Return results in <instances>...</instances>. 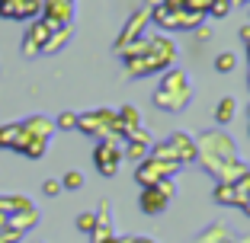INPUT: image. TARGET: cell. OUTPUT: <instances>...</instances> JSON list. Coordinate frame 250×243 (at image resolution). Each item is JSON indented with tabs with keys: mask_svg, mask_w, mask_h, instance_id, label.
<instances>
[{
	"mask_svg": "<svg viewBox=\"0 0 250 243\" xmlns=\"http://www.w3.org/2000/svg\"><path fill=\"white\" fill-rule=\"evenodd\" d=\"M196 160L212 173L218 183H234L247 173L241 160H237L234 141L228 138L225 131H202L196 141Z\"/></svg>",
	"mask_w": 250,
	"mask_h": 243,
	"instance_id": "6da1fadb",
	"label": "cell"
},
{
	"mask_svg": "<svg viewBox=\"0 0 250 243\" xmlns=\"http://www.w3.org/2000/svg\"><path fill=\"white\" fill-rule=\"evenodd\" d=\"M173 61H177V42L167 38L164 32H154V36H147V52L145 55L125 61V74H128V77L164 74V71L173 67Z\"/></svg>",
	"mask_w": 250,
	"mask_h": 243,
	"instance_id": "7a4b0ae2",
	"label": "cell"
},
{
	"mask_svg": "<svg viewBox=\"0 0 250 243\" xmlns=\"http://www.w3.org/2000/svg\"><path fill=\"white\" fill-rule=\"evenodd\" d=\"M192 99V80L183 67H170L164 71L161 83L154 90V106L157 109H167V112H183Z\"/></svg>",
	"mask_w": 250,
	"mask_h": 243,
	"instance_id": "3957f363",
	"label": "cell"
},
{
	"mask_svg": "<svg viewBox=\"0 0 250 243\" xmlns=\"http://www.w3.org/2000/svg\"><path fill=\"white\" fill-rule=\"evenodd\" d=\"M177 173H180L177 163H164V160L147 157V160H141L138 167H135V183H138L141 189H151V186L164 183V179H173Z\"/></svg>",
	"mask_w": 250,
	"mask_h": 243,
	"instance_id": "277c9868",
	"label": "cell"
},
{
	"mask_svg": "<svg viewBox=\"0 0 250 243\" xmlns=\"http://www.w3.org/2000/svg\"><path fill=\"white\" fill-rule=\"evenodd\" d=\"M173 192H177V186H173V179H164V183L151 186V189L141 192V199H138V208L145 214H151V218H157V214L167 211L170 199H173Z\"/></svg>",
	"mask_w": 250,
	"mask_h": 243,
	"instance_id": "5b68a950",
	"label": "cell"
},
{
	"mask_svg": "<svg viewBox=\"0 0 250 243\" xmlns=\"http://www.w3.org/2000/svg\"><path fill=\"white\" fill-rule=\"evenodd\" d=\"M93 163L100 169V176H116L119 173V163H122V148H119V141H100L93 148Z\"/></svg>",
	"mask_w": 250,
	"mask_h": 243,
	"instance_id": "8992f818",
	"label": "cell"
},
{
	"mask_svg": "<svg viewBox=\"0 0 250 243\" xmlns=\"http://www.w3.org/2000/svg\"><path fill=\"white\" fill-rule=\"evenodd\" d=\"M52 32H55L52 22H45L42 16H39V19H32L29 29H26V36H22V55H26V58L42 55V48H45V42L52 38Z\"/></svg>",
	"mask_w": 250,
	"mask_h": 243,
	"instance_id": "52a82bcc",
	"label": "cell"
},
{
	"mask_svg": "<svg viewBox=\"0 0 250 243\" xmlns=\"http://www.w3.org/2000/svg\"><path fill=\"white\" fill-rule=\"evenodd\" d=\"M147 22H151V7H138L132 16H128V22L122 26V32H119V38H116V52H122L125 45H132L135 38H141V29H145Z\"/></svg>",
	"mask_w": 250,
	"mask_h": 243,
	"instance_id": "ba28073f",
	"label": "cell"
},
{
	"mask_svg": "<svg viewBox=\"0 0 250 243\" xmlns=\"http://www.w3.org/2000/svg\"><path fill=\"white\" fill-rule=\"evenodd\" d=\"M74 3L77 0H42V19L52 22L55 29H61V26H71L74 19Z\"/></svg>",
	"mask_w": 250,
	"mask_h": 243,
	"instance_id": "9c48e42d",
	"label": "cell"
},
{
	"mask_svg": "<svg viewBox=\"0 0 250 243\" xmlns=\"http://www.w3.org/2000/svg\"><path fill=\"white\" fill-rule=\"evenodd\" d=\"M42 0H0V16L3 19H39Z\"/></svg>",
	"mask_w": 250,
	"mask_h": 243,
	"instance_id": "30bf717a",
	"label": "cell"
},
{
	"mask_svg": "<svg viewBox=\"0 0 250 243\" xmlns=\"http://www.w3.org/2000/svg\"><path fill=\"white\" fill-rule=\"evenodd\" d=\"M167 141H170V148L177 150L180 167H183V163H192V160H196V141H192L186 131H173Z\"/></svg>",
	"mask_w": 250,
	"mask_h": 243,
	"instance_id": "8fae6325",
	"label": "cell"
},
{
	"mask_svg": "<svg viewBox=\"0 0 250 243\" xmlns=\"http://www.w3.org/2000/svg\"><path fill=\"white\" fill-rule=\"evenodd\" d=\"M96 224H93V243H103L112 237V224H109V202H100V208H96Z\"/></svg>",
	"mask_w": 250,
	"mask_h": 243,
	"instance_id": "7c38bea8",
	"label": "cell"
},
{
	"mask_svg": "<svg viewBox=\"0 0 250 243\" xmlns=\"http://www.w3.org/2000/svg\"><path fill=\"white\" fill-rule=\"evenodd\" d=\"M45 150H48V141L36 138V134H26V128H22V144H20L16 154L29 157V160H39V157H45Z\"/></svg>",
	"mask_w": 250,
	"mask_h": 243,
	"instance_id": "4fadbf2b",
	"label": "cell"
},
{
	"mask_svg": "<svg viewBox=\"0 0 250 243\" xmlns=\"http://www.w3.org/2000/svg\"><path fill=\"white\" fill-rule=\"evenodd\" d=\"M20 144H22V122L0 125V148L3 150H20Z\"/></svg>",
	"mask_w": 250,
	"mask_h": 243,
	"instance_id": "5bb4252c",
	"label": "cell"
},
{
	"mask_svg": "<svg viewBox=\"0 0 250 243\" xmlns=\"http://www.w3.org/2000/svg\"><path fill=\"white\" fill-rule=\"evenodd\" d=\"M22 128H26V134H36V138H45V141H52V134H55V122H52V118H45V115L26 118Z\"/></svg>",
	"mask_w": 250,
	"mask_h": 243,
	"instance_id": "9a60e30c",
	"label": "cell"
},
{
	"mask_svg": "<svg viewBox=\"0 0 250 243\" xmlns=\"http://www.w3.org/2000/svg\"><path fill=\"white\" fill-rule=\"evenodd\" d=\"M231 189H234V208H241L244 214H250V169L241 179L231 183Z\"/></svg>",
	"mask_w": 250,
	"mask_h": 243,
	"instance_id": "2e32d148",
	"label": "cell"
},
{
	"mask_svg": "<svg viewBox=\"0 0 250 243\" xmlns=\"http://www.w3.org/2000/svg\"><path fill=\"white\" fill-rule=\"evenodd\" d=\"M32 211V202L22 199V195H0V214L3 218H13V214Z\"/></svg>",
	"mask_w": 250,
	"mask_h": 243,
	"instance_id": "e0dca14e",
	"label": "cell"
},
{
	"mask_svg": "<svg viewBox=\"0 0 250 243\" xmlns=\"http://www.w3.org/2000/svg\"><path fill=\"white\" fill-rule=\"evenodd\" d=\"M71 26H61V29H55L52 32V38H48V42H45V48H42V55H58L61 48H64L67 42H71Z\"/></svg>",
	"mask_w": 250,
	"mask_h": 243,
	"instance_id": "ac0fdd59",
	"label": "cell"
},
{
	"mask_svg": "<svg viewBox=\"0 0 250 243\" xmlns=\"http://www.w3.org/2000/svg\"><path fill=\"white\" fill-rule=\"evenodd\" d=\"M237 112V99L234 96H225V99H218V106H215V122L218 125H228L231 118H234Z\"/></svg>",
	"mask_w": 250,
	"mask_h": 243,
	"instance_id": "d6986e66",
	"label": "cell"
},
{
	"mask_svg": "<svg viewBox=\"0 0 250 243\" xmlns=\"http://www.w3.org/2000/svg\"><path fill=\"white\" fill-rule=\"evenodd\" d=\"M116 115H119V125H122V138H125V128H138L141 125V112L135 109V106H122Z\"/></svg>",
	"mask_w": 250,
	"mask_h": 243,
	"instance_id": "ffe728a7",
	"label": "cell"
},
{
	"mask_svg": "<svg viewBox=\"0 0 250 243\" xmlns=\"http://www.w3.org/2000/svg\"><path fill=\"white\" fill-rule=\"evenodd\" d=\"M125 157H128V160H135V163L147 160V157H151V144H141V141H128V148H125Z\"/></svg>",
	"mask_w": 250,
	"mask_h": 243,
	"instance_id": "44dd1931",
	"label": "cell"
},
{
	"mask_svg": "<svg viewBox=\"0 0 250 243\" xmlns=\"http://www.w3.org/2000/svg\"><path fill=\"white\" fill-rule=\"evenodd\" d=\"M234 67H237V55L234 52H221L218 58H215V71H218V74H231Z\"/></svg>",
	"mask_w": 250,
	"mask_h": 243,
	"instance_id": "7402d4cb",
	"label": "cell"
},
{
	"mask_svg": "<svg viewBox=\"0 0 250 243\" xmlns=\"http://www.w3.org/2000/svg\"><path fill=\"white\" fill-rule=\"evenodd\" d=\"M212 199L218 202V205H231V208H234V189H231V183H218Z\"/></svg>",
	"mask_w": 250,
	"mask_h": 243,
	"instance_id": "603a6c76",
	"label": "cell"
},
{
	"mask_svg": "<svg viewBox=\"0 0 250 243\" xmlns=\"http://www.w3.org/2000/svg\"><path fill=\"white\" fill-rule=\"evenodd\" d=\"M231 7H234L231 0H212V3H208V13H206V16H215V19H225V16L231 13Z\"/></svg>",
	"mask_w": 250,
	"mask_h": 243,
	"instance_id": "cb8c5ba5",
	"label": "cell"
},
{
	"mask_svg": "<svg viewBox=\"0 0 250 243\" xmlns=\"http://www.w3.org/2000/svg\"><path fill=\"white\" fill-rule=\"evenodd\" d=\"M83 186V176L77 173V169H71V173H64V179H61V189L64 192H77Z\"/></svg>",
	"mask_w": 250,
	"mask_h": 243,
	"instance_id": "d4e9b609",
	"label": "cell"
},
{
	"mask_svg": "<svg viewBox=\"0 0 250 243\" xmlns=\"http://www.w3.org/2000/svg\"><path fill=\"white\" fill-rule=\"evenodd\" d=\"M55 128H61V131H74V128H77V112H61V115L55 118Z\"/></svg>",
	"mask_w": 250,
	"mask_h": 243,
	"instance_id": "484cf974",
	"label": "cell"
},
{
	"mask_svg": "<svg viewBox=\"0 0 250 243\" xmlns=\"http://www.w3.org/2000/svg\"><path fill=\"white\" fill-rule=\"evenodd\" d=\"M93 224H96V214L93 211L77 214V230H81V234H93Z\"/></svg>",
	"mask_w": 250,
	"mask_h": 243,
	"instance_id": "4316f807",
	"label": "cell"
},
{
	"mask_svg": "<svg viewBox=\"0 0 250 243\" xmlns=\"http://www.w3.org/2000/svg\"><path fill=\"white\" fill-rule=\"evenodd\" d=\"M42 192L48 195V199L61 195V192H64V189H61V179H45V183H42Z\"/></svg>",
	"mask_w": 250,
	"mask_h": 243,
	"instance_id": "83f0119b",
	"label": "cell"
},
{
	"mask_svg": "<svg viewBox=\"0 0 250 243\" xmlns=\"http://www.w3.org/2000/svg\"><path fill=\"white\" fill-rule=\"evenodd\" d=\"M192 32H196V38H199V42H208V38H212V29H208V26H196Z\"/></svg>",
	"mask_w": 250,
	"mask_h": 243,
	"instance_id": "f1b7e54d",
	"label": "cell"
},
{
	"mask_svg": "<svg viewBox=\"0 0 250 243\" xmlns=\"http://www.w3.org/2000/svg\"><path fill=\"white\" fill-rule=\"evenodd\" d=\"M237 36H241V42L250 48V22H247V26H241V32H237Z\"/></svg>",
	"mask_w": 250,
	"mask_h": 243,
	"instance_id": "f546056e",
	"label": "cell"
},
{
	"mask_svg": "<svg viewBox=\"0 0 250 243\" xmlns=\"http://www.w3.org/2000/svg\"><path fill=\"white\" fill-rule=\"evenodd\" d=\"M103 243H122V240H119V237H109V240H103Z\"/></svg>",
	"mask_w": 250,
	"mask_h": 243,
	"instance_id": "4dcf8cb0",
	"label": "cell"
},
{
	"mask_svg": "<svg viewBox=\"0 0 250 243\" xmlns=\"http://www.w3.org/2000/svg\"><path fill=\"white\" fill-rule=\"evenodd\" d=\"M231 3H234V7H237V3H250V0H231Z\"/></svg>",
	"mask_w": 250,
	"mask_h": 243,
	"instance_id": "1f68e13d",
	"label": "cell"
},
{
	"mask_svg": "<svg viewBox=\"0 0 250 243\" xmlns=\"http://www.w3.org/2000/svg\"><path fill=\"white\" fill-rule=\"evenodd\" d=\"M247 13H250V3H247Z\"/></svg>",
	"mask_w": 250,
	"mask_h": 243,
	"instance_id": "d6a6232c",
	"label": "cell"
},
{
	"mask_svg": "<svg viewBox=\"0 0 250 243\" xmlns=\"http://www.w3.org/2000/svg\"><path fill=\"white\" fill-rule=\"evenodd\" d=\"M247 58H250V48H247Z\"/></svg>",
	"mask_w": 250,
	"mask_h": 243,
	"instance_id": "836d02e7",
	"label": "cell"
}]
</instances>
